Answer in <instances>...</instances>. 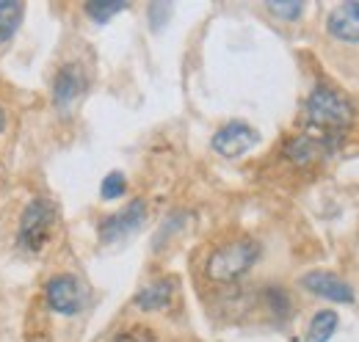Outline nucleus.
Listing matches in <instances>:
<instances>
[{"mask_svg":"<svg viewBox=\"0 0 359 342\" xmlns=\"http://www.w3.org/2000/svg\"><path fill=\"white\" fill-rule=\"evenodd\" d=\"M337 323H340V317H337L334 309H320V312H315L304 342H329L332 334L337 331Z\"/></svg>","mask_w":359,"mask_h":342,"instance_id":"13","label":"nucleus"},{"mask_svg":"<svg viewBox=\"0 0 359 342\" xmlns=\"http://www.w3.org/2000/svg\"><path fill=\"white\" fill-rule=\"evenodd\" d=\"M175 287H177V282H175L172 276L158 279V282H152V285H147V287H141V290H138V296H135V306H138V309H144V312L166 309V306L172 303V299H175Z\"/></svg>","mask_w":359,"mask_h":342,"instance_id":"11","label":"nucleus"},{"mask_svg":"<svg viewBox=\"0 0 359 342\" xmlns=\"http://www.w3.org/2000/svg\"><path fill=\"white\" fill-rule=\"evenodd\" d=\"M3 128H6V108L0 105V132H3Z\"/></svg>","mask_w":359,"mask_h":342,"instance_id":"20","label":"nucleus"},{"mask_svg":"<svg viewBox=\"0 0 359 342\" xmlns=\"http://www.w3.org/2000/svg\"><path fill=\"white\" fill-rule=\"evenodd\" d=\"M147 218V205L144 199H133L128 207H122L119 213L108 215L100 221V240L102 243H116V240H125L128 235H133L135 229L144 224Z\"/></svg>","mask_w":359,"mask_h":342,"instance_id":"5","label":"nucleus"},{"mask_svg":"<svg viewBox=\"0 0 359 342\" xmlns=\"http://www.w3.org/2000/svg\"><path fill=\"white\" fill-rule=\"evenodd\" d=\"M89 86V78L83 72L81 64L69 61V64H61L55 69V78H53V102L58 108H69Z\"/></svg>","mask_w":359,"mask_h":342,"instance_id":"7","label":"nucleus"},{"mask_svg":"<svg viewBox=\"0 0 359 342\" xmlns=\"http://www.w3.org/2000/svg\"><path fill=\"white\" fill-rule=\"evenodd\" d=\"M354 119V105L329 86H315L307 97V122L313 128L323 130V135H334L346 130Z\"/></svg>","mask_w":359,"mask_h":342,"instance_id":"2","label":"nucleus"},{"mask_svg":"<svg viewBox=\"0 0 359 342\" xmlns=\"http://www.w3.org/2000/svg\"><path fill=\"white\" fill-rule=\"evenodd\" d=\"M326 31L340 39V42H357L359 44V0L340 3L337 8L329 11Z\"/></svg>","mask_w":359,"mask_h":342,"instance_id":"10","label":"nucleus"},{"mask_svg":"<svg viewBox=\"0 0 359 342\" xmlns=\"http://www.w3.org/2000/svg\"><path fill=\"white\" fill-rule=\"evenodd\" d=\"M257 141H260V135H257V130L252 128V125H246V122H226L224 128H219L216 135H213V149L222 158H241Z\"/></svg>","mask_w":359,"mask_h":342,"instance_id":"6","label":"nucleus"},{"mask_svg":"<svg viewBox=\"0 0 359 342\" xmlns=\"http://www.w3.org/2000/svg\"><path fill=\"white\" fill-rule=\"evenodd\" d=\"M25 17V6L17 0H0V44L11 42L20 22Z\"/></svg>","mask_w":359,"mask_h":342,"instance_id":"12","label":"nucleus"},{"mask_svg":"<svg viewBox=\"0 0 359 342\" xmlns=\"http://www.w3.org/2000/svg\"><path fill=\"white\" fill-rule=\"evenodd\" d=\"M302 285H304L310 293L320 296V299H329V301H334V303H354V290H351V285L343 282V279L334 276V273L313 271V273H307V276L302 279Z\"/></svg>","mask_w":359,"mask_h":342,"instance_id":"9","label":"nucleus"},{"mask_svg":"<svg viewBox=\"0 0 359 342\" xmlns=\"http://www.w3.org/2000/svg\"><path fill=\"white\" fill-rule=\"evenodd\" d=\"M114 342H155L152 337V331L149 329H141V326H135V329H128V331H119Z\"/></svg>","mask_w":359,"mask_h":342,"instance_id":"18","label":"nucleus"},{"mask_svg":"<svg viewBox=\"0 0 359 342\" xmlns=\"http://www.w3.org/2000/svg\"><path fill=\"white\" fill-rule=\"evenodd\" d=\"M334 135H296V138H290L287 141V146H285V155L290 158V163H296V166H310L315 160H320V158H326L332 149H334V141H332Z\"/></svg>","mask_w":359,"mask_h":342,"instance_id":"8","label":"nucleus"},{"mask_svg":"<svg viewBox=\"0 0 359 342\" xmlns=\"http://www.w3.org/2000/svg\"><path fill=\"white\" fill-rule=\"evenodd\" d=\"M266 301H269L271 312L276 317H287L290 315V299H287V293L282 287H269L266 290Z\"/></svg>","mask_w":359,"mask_h":342,"instance_id":"17","label":"nucleus"},{"mask_svg":"<svg viewBox=\"0 0 359 342\" xmlns=\"http://www.w3.org/2000/svg\"><path fill=\"white\" fill-rule=\"evenodd\" d=\"M125 8H128L125 0H91V3H86V14H89L94 22H100V25L108 22L111 17H116Z\"/></svg>","mask_w":359,"mask_h":342,"instance_id":"14","label":"nucleus"},{"mask_svg":"<svg viewBox=\"0 0 359 342\" xmlns=\"http://www.w3.org/2000/svg\"><path fill=\"white\" fill-rule=\"evenodd\" d=\"M260 256V246L257 240L252 238H235L224 246H219L213 254L208 256L205 262V273L210 282H219V285H226V282H235L241 279Z\"/></svg>","mask_w":359,"mask_h":342,"instance_id":"1","label":"nucleus"},{"mask_svg":"<svg viewBox=\"0 0 359 342\" xmlns=\"http://www.w3.org/2000/svg\"><path fill=\"white\" fill-rule=\"evenodd\" d=\"M266 6H269L271 14H276L279 20H299L302 11H304L302 0H269Z\"/></svg>","mask_w":359,"mask_h":342,"instance_id":"16","label":"nucleus"},{"mask_svg":"<svg viewBox=\"0 0 359 342\" xmlns=\"http://www.w3.org/2000/svg\"><path fill=\"white\" fill-rule=\"evenodd\" d=\"M45 299L47 306L64 317H72L83 309V301H86V287L78 276L72 273H55L53 279H47L45 285Z\"/></svg>","mask_w":359,"mask_h":342,"instance_id":"4","label":"nucleus"},{"mask_svg":"<svg viewBox=\"0 0 359 342\" xmlns=\"http://www.w3.org/2000/svg\"><path fill=\"white\" fill-rule=\"evenodd\" d=\"M55 229V207L47 199H31L28 207L20 215L17 243L25 252H42Z\"/></svg>","mask_w":359,"mask_h":342,"instance_id":"3","label":"nucleus"},{"mask_svg":"<svg viewBox=\"0 0 359 342\" xmlns=\"http://www.w3.org/2000/svg\"><path fill=\"white\" fill-rule=\"evenodd\" d=\"M169 14H172V6H166V3H155V6H149V22H152L155 28H161V25L166 22Z\"/></svg>","mask_w":359,"mask_h":342,"instance_id":"19","label":"nucleus"},{"mask_svg":"<svg viewBox=\"0 0 359 342\" xmlns=\"http://www.w3.org/2000/svg\"><path fill=\"white\" fill-rule=\"evenodd\" d=\"M125 191H128V179H125V174H122V171H111V174L102 179V185H100V196H102L105 202L122 199V196H125Z\"/></svg>","mask_w":359,"mask_h":342,"instance_id":"15","label":"nucleus"}]
</instances>
